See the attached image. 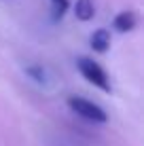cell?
Masks as SVG:
<instances>
[{
	"instance_id": "1",
	"label": "cell",
	"mask_w": 144,
	"mask_h": 146,
	"mask_svg": "<svg viewBox=\"0 0 144 146\" xmlns=\"http://www.w3.org/2000/svg\"><path fill=\"white\" fill-rule=\"evenodd\" d=\"M76 68H78V72H81V76L85 78L89 85L102 89V91H110V89H112L106 70H104L96 59H91V57H78L76 59Z\"/></svg>"
},
{
	"instance_id": "2",
	"label": "cell",
	"mask_w": 144,
	"mask_h": 146,
	"mask_svg": "<svg viewBox=\"0 0 144 146\" xmlns=\"http://www.w3.org/2000/svg\"><path fill=\"white\" fill-rule=\"evenodd\" d=\"M68 108L72 112H76L81 119L89 121V123H106L108 117H106V110H104L100 104L91 102L87 98H78V95H72L68 98Z\"/></svg>"
},
{
	"instance_id": "3",
	"label": "cell",
	"mask_w": 144,
	"mask_h": 146,
	"mask_svg": "<svg viewBox=\"0 0 144 146\" xmlns=\"http://www.w3.org/2000/svg\"><path fill=\"white\" fill-rule=\"evenodd\" d=\"M136 26H138V15L133 11H121V13L115 15V19H112V28H115L117 32H121V34L131 32Z\"/></svg>"
},
{
	"instance_id": "4",
	"label": "cell",
	"mask_w": 144,
	"mask_h": 146,
	"mask_svg": "<svg viewBox=\"0 0 144 146\" xmlns=\"http://www.w3.org/2000/svg\"><path fill=\"white\" fill-rule=\"evenodd\" d=\"M89 40H91V49H93L96 53H106L108 49H110V32H108V30H104V28L96 30Z\"/></svg>"
},
{
	"instance_id": "5",
	"label": "cell",
	"mask_w": 144,
	"mask_h": 146,
	"mask_svg": "<svg viewBox=\"0 0 144 146\" xmlns=\"http://www.w3.org/2000/svg\"><path fill=\"white\" fill-rule=\"evenodd\" d=\"M74 15H76L78 21H91L93 15H96L93 0H76L74 2Z\"/></svg>"
},
{
	"instance_id": "6",
	"label": "cell",
	"mask_w": 144,
	"mask_h": 146,
	"mask_svg": "<svg viewBox=\"0 0 144 146\" xmlns=\"http://www.w3.org/2000/svg\"><path fill=\"white\" fill-rule=\"evenodd\" d=\"M28 74H32V78L38 80V83H44V70L40 66H30L28 68Z\"/></svg>"
},
{
	"instance_id": "7",
	"label": "cell",
	"mask_w": 144,
	"mask_h": 146,
	"mask_svg": "<svg viewBox=\"0 0 144 146\" xmlns=\"http://www.w3.org/2000/svg\"><path fill=\"white\" fill-rule=\"evenodd\" d=\"M53 9H55V17H62L68 9V0H51Z\"/></svg>"
}]
</instances>
